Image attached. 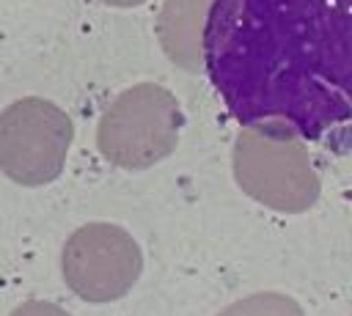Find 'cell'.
Here are the masks:
<instances>
[{
    "label": "cell",
    "instance_id": "obj_1",
    "mask_svg": "<svg viewBox=\"0 0 352 316\" xmlns=\"http://www.w3.org/2000/svg\"><path fill=\"white\" fill-rule=\"evenodd\" d=\"M201 63L239 124L319 140L352 113V0H212Z\"/></svg>",
    "mask_w": 352,
    "mask_h": 316
},
{
    "label": "cell",
    "instance_id": "obj_2",
    "mask_svg": "<svg viewBox=\"0 0 352 316\" xmlns=\"http://www.w3.org/2000/svg\"><path fill=\"white\" fill-rule=\"evenodd\" d=\"M234 179L258 203L300 214L319 198V176L297 135L275 124H248L234 143Z\"/></svg>",
    "mask_w": 352,
    "mask_h": 316
},
{
    "label": "cell",
    "instance_id": "obj_3",
    "mask_svg": "<svg viewBox=\"0 0 352 316\" xmlns=\"http://www.w3.org/2000/svg\"><path fill=\"white\" fill-rule=\"evenodd\" d=\"M182 121V107L168 88L140 82L121 91L102 113L96 148L118 168L143 170L176 148Z\"/></svg>",
    "mask_w": 352,
    "mask_h": 316
},
{
    "label": "cell",
    "instance_id": "obj_4",
    "mask_svg": "<svg viewBox=\"0 0 352 316\" xmlns=\"http://www.w3.org/2000/svg\"><path fill=\"white\" fill-rule=\"evenodd\" d=\"M74 137L72 118L41 96H22L0 113V170L25 187L60 176Z\"/></svg>",
    "mask_w": 352,
    "mask_h": 316
},
{
    "label": "cell",
    "instance_id": "obj_5",
    "mask_svg": "<svg viewBox=\"0 0 352 316\" xmlns=\"http://www.w3.org/2000/svg\"><path fill=\"white\" fill-rule=\"evenodd\" d=\"M63 280L85 302L124 297L143 272L140 245L116 223H88L63 245Z\"/></svg>",
    "mask_w": 352,
    "mask_h": 316
},
{
    "label": "cell",
    "instance_id": "obj_6",
    "mask_svg": "<svg viewBox=\"0 0 352 316\" xmlns=\"http://www.w3.org/2000/svg\"><path fill=\"white\" fill-rule=\"evenodd\" d=\"M212 0H165L157 16V38L170 63L187 71L201 69V36Z\"/></svg>",
    "mask_w": 352,
    "mask_h": 316
},
{
    "label": "cell",
    "instance_id": "obj_7",
    "mask_svg": "<svg viewBox=\"0 0 352 316\" xmlns=\"http://www.w3.org/2000/svg\"><path fill=\"white\" fill-rule=\"evenodd\" d=\"M217 316H305L300 302L280 291H256L250 297H242L239 302H231Z\"/></svg>",
    "mask_w": 352,
    "mask_h": 316
},
{
    "label": "cell",
    "instance_id": "obj_8",
    "mask_svg": "<svg viewBox=\"0 0 352 316\" xmlns=\"http://www.w3.org/2000/svg\"><path fill=\"white\" fill-rule=\"evenodd\" d=\"M8 316H72L66 308L55 305V302H44V300H30V302H22L16 305Z\"/></svg>",
    "mask_w": 352,
    "mask_h": 316
},
{
    "label": "cell",
    "instance_id": "obj_9",
    "mask_svg": "<svg viewBox=\"0 0 352 316\" xmlns=\"http://www.w3.org/2000/svg\"><path fill=\"white\" fill-rule=\"evenodd\" d=\"M102 3L116 5V8H135V5H143V3H148V0H102Z\"/></svg>",
    "mask_w": 352,
    "mask_h": 316
}]
</instances>
